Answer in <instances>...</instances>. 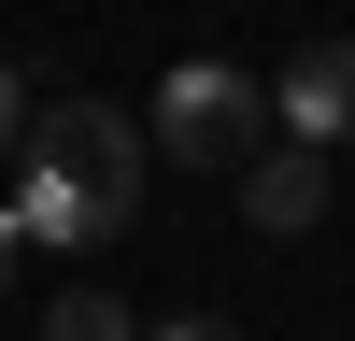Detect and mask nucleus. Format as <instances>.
I'll return each instance as SVG.
<instances>
[{
	"instance_id": "f257e3e1",
	"label": "nucleus",
	"mask_w": 355,
	"mask_h": 341,
	"mask_svg": "<svg viewBox=\"0 0 355 341\" xmlns=\"http://www.w3.org/2000/svg\"><path fill=\"white\" fill-rule=\"evenodd\" d=\"M142 157L157 142L114 100H43L15 142V242H114L142 213Z\"/></svg>"
},
{
	"instance_id": "f03ea898",
	"label": "nucleus",
	"mask_w": 355,
	"mask_h": 341,
	"mask_svg": "<svg viewBox=\"0 0 355 341\" xmlns=\"http://www.w3.org/2000/svg\"><path fill=\"white\" fill-rule=\"evenodd\" d=\"M256 128H270V85L227 71V57H185V71H157V114H142V142L185 170H256Z\"/></svg>"
},
{
	"instance_id": "39448f33",
	"label": "nucleus",
	"mask_w": 355,
	"mask_h": 341,
	"mask_svg": "<svg viewBox=\"0 0 355 341\" xmlns=\"http://www.w3.org/2000/svg\"><path fill=\"white\" fill-rule=\"evenodd\" d=\"M43 341H142V313H128V299H100V284H71V299L43 313Z\"/></svg>"
},
{
	"instance_id": "0eeeda50",
	"label": "nucleus",
	"mask_w": 355,
	"mask_h": 341,
	"mask_svg": "<svg viewBox=\"0 0 355 341\" xmlns=\"http://www.w3.org/2000/svg\"><path fill=\"white\" fill-rule=\"evenodd\" d=\"M28 114H43V100H28V71H0V170H15V142H28Z\"/></svg>"
},
{
	"instance_id": "423d86ee",
	"label": "nucleus",
	"mask_w": 355,
	"mask_h": 341,
	"mask_svg": "<svg viewBox=\"0 0 355 341\" xmlns=\"http://www.w3.org/2000/svg\"><path fill=\"white\" fill-rule=\"evenodd\" d=\"M142 341H242L227 313H142Z\"/></svg>"
},
{
	"instance_id": "6e6552de",
	"label": "nucleus",
	"mask_w": 355,
	"mask_h": 341,
	"mask_svg": "<svg viewBox=\"0 0 355 341\" xmlns=\"http://www.w3.org/2000/svg\"><path fill=\"white\" fill-rule=\"evenodd\" d=\"M15 256H28V242H15V199H0V284H15Z\"/></svg>"
},
{
	"instance_id": "20e7f679",
	"label": "nucleus",
	"mask_w": 355,
	"mask_h": 341,
	"mask_svg": "<svg viewBox=\"0 0 355 341\" xmlns=\"http://www.w3.org/2000/svg\"><path fill=\"white\" fill-rule=\"evenodd\" d=\"M270 100H284V128H299L313 157H327V142H355V43H313Z\"/></svg>"
},
{
	"instance_id": "7ed1b4c3",
	"label": "nucleus",
	"mask_w": 355,
	"mask_h": 341,
	"mask_svg": "<svg viewBox=\"0 0 355 341\" xmlns=\"http://www.w3.org/2000/svg\"><path fill=\"white\" fill-rule=\"evenodd\" d=\"M242 213L270 227V242H299V227L327 213V157H313V142H256V170H242Z\"/></svg>"
}]
</instances>
